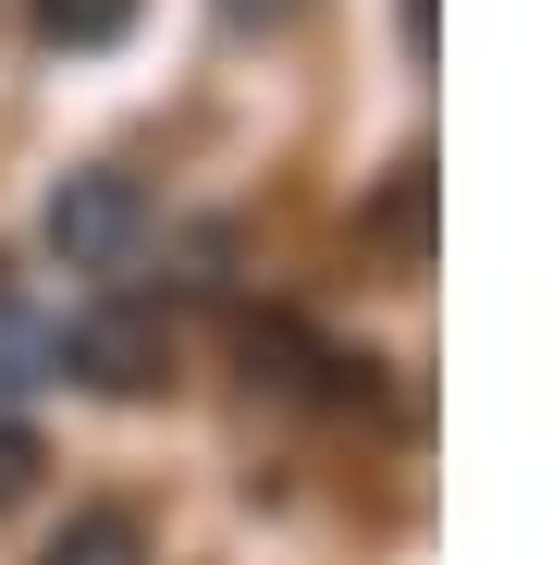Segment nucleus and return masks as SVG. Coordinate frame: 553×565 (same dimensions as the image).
<instances>
[{"label": "nucleus", "instance_id": "obj_1", "mask_svg": "<svg viewBox=\"0 0 553 565\" xmlns=\"http://www.w3.org/2000/svg\"><path fill=\"white\" fill-rule=\"evenodd\" d=\"M38 234H50L62 270H136L148 258V184L136 172H62Z\"/></svg>", "mask_w": 553, "mask_h": 565}, {"label": "nucleus", "instance_id": "obj_2", "mask_svg": "<svg viewBox=\"0 0 553 565\" xmlns=\"http://www.w3.org/2000/svg\"><path fill=\"white\" fill-rule=\"evenodd\" d=\"M62 369H74V382H99V394H148V382H160V332H148L136 308H99V320L62 332Z\"/></svg>", "mask_w": 553, "mask_h": 565}, {"label": "nucleus", "instance_id": "obj_6", "mask_svg": "<svg viewBox=\"0 0 553 565\" xmlns=\"http://www.w3.org/2000/svg\"><path fill=\"white\" fill-rule=\"evenodd\" d=\"M25 492H38V430L0 418V504H25Z\"/></svg>", "mask_w": 553, "mask_h": 565}, {"label": "nucleus", "instance_id": "obj_5", "mask_svg": "<svg viewBox=\"0 0 553 565\" xmlns=\"http://www.w3.org/2000/svg\"><path fill=\"white\" fill-rule=\"evenodd\" d=\"M25 13H38L50 50H111V38L136 25V0H25Z\"/></svg>", "mask_w": 553, "mask_h": 565}, {"label": "nucleus", "instance_id": "obj_4", "mask_svg": "<svg viewBox=\"0 0 553 565\" xmlns=\"http://www.w3.org/2000/svg\"><path fill=\"white\" fill-rule=\"evenodd\" d=\"M38 382H62V320L0 296V394H38Z\"/></svg>", "mask_w": 553, "mask_h": 565}, {"label": "nucleus", "instance_id": "obj_7", "mask_svg": "<svg viewBox=\"0 0 553 565\" xmlns=\"http://www.w3.org/2000/svg\"><path fill=\"white\" fill-rule=\"evenodd\" d=\"M222 13H234V25H284L296 0H222Z\"/></svg>", "mask_w": 553, "mask_h": 565}, {"label": "nucleus", "instance_id": "obj_3", "mask_svg": "<svg viewBox=\"0 0 553 565\" xmlns=\"http://www.w3.org/2000/svg\"><path fill=\"white\" fill-rule=\"evenodd\" d=\"M38 565H148V529H136V504H86V516H62V541Z\"/></svg>", "mask_w": 553, "mask_h": 565}]
</instances>
